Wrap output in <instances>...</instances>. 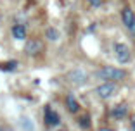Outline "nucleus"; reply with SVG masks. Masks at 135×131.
Instances as JSON below:
<instances>
[{
	"label": "nucleus",
	"instance_id": "obj_11",
	"mask_svg": "<svg viewBox=\"0 0 135 131\" xmlns=\"http://www.w3.org/2000/svg\"><path fill=\"white\" fill-rule=\"evenodd\" d=\"M45 36H47L50 41H56L57 38H59V31H57L56 28H47L45 29Z\"/></svg>",
	"mask_w": 135,
	"mask_h": 131
},
{
	"label": "nucleus",
	"instance_id": "obj_12",
	"mask_svg": "<svg viewBox=\"0 0 135 131\" xmlns=\"http://www.w3.org/2000/svg\"><path fill=\"white\" fill-rule=\"evenodd\" d=\"M17 66L16 60H11V62H5V64H0V69H4V71H12V69Z\"/></svg>",
	"mask_w": 135,
	"mask_h": 131
},
{
	"label": "nucleus",
	"instance_id": "obj_10",
	"mask_svg": "<svg viewBox=\"0 0 135 131\" xmlns=\"http://www.w3.org/2000/svg\"><path fill=\"white\" fill-rule=\"evenodd\" d=\"M128 112V107L125 105V103H119V105H116L114 109H113V116H114L116 119H121V117H125Z\"/></svg>",
	"mask_w": 135,
	"mask_h": 131
},
{
	"label": "nucleus",
	"instance_id": "obj_5",
	"mask_svg": "<svg viewBox=\"0 0 135 131\" xmlns=\"http://www.w3.org/2000/svg\"><path fill=\"white\" fill-rule=\"evenodd\" d=\"M114 54H116V59H118L121 64H125V62L130 60V48H128L125 43H116L114 45Z\"/></svg>",
	"mask_w": 135,
	"mask_h": 131
},
{
	"label": "nucleus",
	"instance_id": "obj_14",
	"mask_svg": "<svg viewBox=\"0 0 135 131\" xmlns=\"http://www.w3.org/2000/svg\"><path fill=\"white\" fill-rule=\"evenodd\" d=\"M80 124H81V126H83V128H88V126H90V123H88V117H87V116L80 119Z\"/></svg>",
	"mask_w": 135,
	"mask_h": 131
},
{
	"label": "nucleus",
	"instance_id": "obj_2",
	"mask_svg": "<svg viewBox=\"0 0 135 131\" xmlns=\"http://www.w3.org/2000/svg\"><path fill=\"white\" fill-rule=\"evenodd\" d=\"M24 52L31 57L40 55V54L44 52V41L38 40V38H30V40L26 41V45H24Z\"/></svg>",
	"mask_w": 135,
	"mask_h": 131
},
{
	"label": "nucleus",
	"instance_id": "obj_16",
	"mask_svg": "<svg viewBox=\"0 0 135 131\" xmlns=\"http://www.w3.org/2000/svg\"><path fill=\"white\" fill-rule=\"evenodd\" d=\"M99 131H113V129H111V128H100Z\"/></svg>",
	"mask_w": 135,
	"mask_h": 131
},
{
	"label": "nucleus",
	"instance_id": "obj_7",
	"mask_svg": "<svg viewBox=\"0 0 135 131\" xmlns=\"http://www.w3.org/2000/svg\"><path fill=\"white\" fill-rule=\"evenodd\" d=\"M121 19H123V24L127 26V28H130L132 24L135 23V14L133 11H132L130 7H125L123 11H121Z\"/></svg>",
	"mask_w": 135,
	"mask_h": 131
},
{
	"label": "nucleus",
	"instance_id": "obj_3",
	"mask_svg": "<svg viewBox=\"0 0 135 131\" xmlns=\"http://www.w3.org/2000/svg\"><path fill=\"white\" fill-rule=\"evenodd\" d=\"M116 90H118V88H116V85H114V81H106V83H102V85H99V86H97V95L100 97V98H111L113 95H114L116 93Z\"/></svg>",
	"mask_w": 135,
	"mask_h": 131
},
{
	"label": "nucleus",
	"instance_id": "obj_13",
	"mask_svg": "<svg viewBox=\"0 0 135 131\" xmlns=\"http://www.w3.org/2000/svg\"><path fill=\"white\" fill-rule=\"evenodd\" d=\"M87 4L90 7H100L102 5V0H87Z\"/></svg>",
	"mask_w": 135,
	"mask_h": 131
},
{
	"label": "nucleus",
	"instance_id": "obj_9",
	"mask_svg": "<svg viewBox=\"0 0 135 131\" xmlns=\"http://www.w3.org/2000/svg\"><path fill=\"white\" fill-rule=\"evenodd\" d=\"M12 36L16 40H24L26 38V28H24L23 24H14L12 26Z\"/></svg>",
	"mask_w": 135,
	"mask_h": 131
},
{
	"label": "nucleus",
	"instance_id": "obj_1",
	"mask_svg": "<svg viewBox=\"0 0 135 131\" xmlns=\"http://www.w3.org/2000/svg\"><path fill=\"white\" fill-rule=\"evenodd\" d=\"M97 76H99L100 80H106V81H121L125 80V76H127V72L123 71V69H118V67H113V66H104L102 69H100L99 72H97Z\"/></svg>",
	"mask_w": 135,
	"mask_h": 131
},
{
	"label": "nucleus",
	"instance_id": "obj_15",
	"mask_svg": "<svg viewBox=\"0 0 135 131\" xmlns=\"http://www.w3.org/2000/svg\"><path fill=\"white\" fill-rule=\"evenodd\" d=\"M128 31H130V33H132V35H135V23H133V24H132L130 28H128Z\"/></svg>",
	"mask_w": 135,
	"mask_h": 131
},
{
	"label": "nucleus",
	"instance_id": "obj_6",
	"mask_svg": "<svg viewBox=\"0 0 135 131\" xmlns=\"http://www.w3.org/2000/svg\"><path fill=\"white\" fill-rule=\"evenodd\" d=\"M45 121H47L49 126H57V124H59V121H61L59 114H57L56 111H52L50 105H47V107H45Z\"/></svg>",
	"mask_w": 135,
	"mask_h": 131
},
{
	"label": "nucleus",
	"instance_id": "obj_4",
	"mask_svg": "<svg viewBox=\"0 0 135 131\" xmlns=\"http://www.w3.org/2000/svg\"><path fill=\"white\" fill-rule=\"evenodd\" d=\"M68 80L71 81L73 85H83V83H87V80H88V74L83 71V69H75V71H71L69 74H68Z\"/></svg>",
	"mask_w": 135,
	"mask_h": 131
},
{
	"label": "nucleus",
	"instance_id": "obj_17",
	"mask_svg": "<svg viewBox=\"0 0 135 131\" xmlns=\"http://www.w3.org/2000/svg\"><path fill=\"white\" fill-rule=\"evenodd\" d=\"M0 131H2V128H0Z\"/></svg>",
	"mask_w": 135,
	"mask_h": 131
},
{
	"label": "nucleus",
	"instance_id": "obj_8",
	"mask_svg": "<svg viewBox=\"0 0 135 131\" xmlns=\"http://www.w3.org/2000/svg\"><path fill=\"white\" fill-rule=\"evenodd\" d=\"M66 107H68V111L69 112H73V114H76V112L80 111V103L76 102V98L69 93V95L66 97Z\"/></svg>",
	"mask_w": 135,
	"mask_h": 131
}]
</instances>
